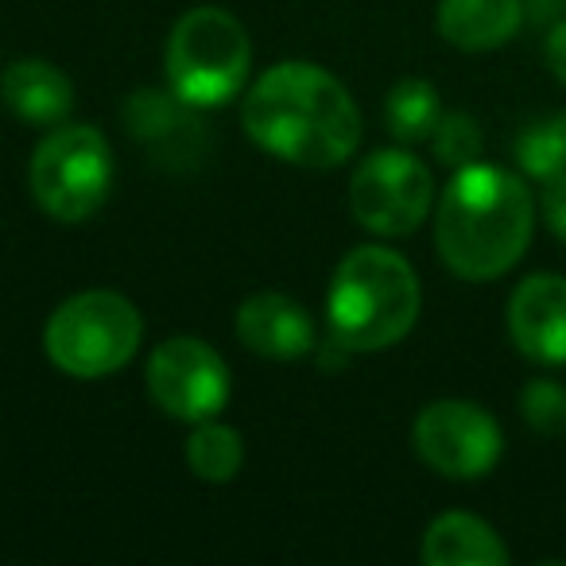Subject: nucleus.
<instances>
[{
    "label": "nucleus",
    "instance_id": "f257e3e1",
    "mask_svg": "<svg viewBox=\"0 0 566 566\" xmlns=\"http://www.w3.org/2000/svg\"><path fill=\"white\" fill-rule=\"evenodd\" d=\"M244 133L268 156L295 167L346 164L361 144V109L354 94L318 63H280L244 94Z\"/></svg>",
    "mask_w": 566,
    "mask_h": 566
},
{
    "label": "nucleus",
    "instance_id": "f03ea898",
    "mask_svg": "<svg viewBox=\"0 0 566 566\" xmlns=\"http://www.w3.org/2000/svg\"><path fill=\"white\" fill-rule=\"evenodd\" d=\"M535 233V198L516 171L493 164L458 167L434 210L442 264L470 283L501 280Z\"/></svg>",
    "mask_w": 566,
    "mask_h": 566
},
{
    "label": "nucleus",
    "instance_id": "7ed1b4c3",
    "mask_svg": "<svg viewBox=\"0 0 566 566\" xmlns=\"http://www.w3.org/2000/svg\"><path fill=\"white\" fill-rule=\"evenodd\" d=\"M423 292L419 275L400 252L385 244H361L338 264L326 295L331 338L346 354H380L408 338L416 326Z\"/></svg>",
    "mask_w": 566,
    "mask_h": 566
},
{
    "label": "nucleus",
    "instance_id": "20e7f679",
    "mask_svg": "<svg viewBox=\"0 0 566 566\" xmlns=\"http://www.w3.org/2000/svg\"><path fill=\"white\" fill-rule=\"evenodd\" d=\"M167 82L195 109H218L244 90L252 48L244 24L226 9H190L175 20L167 40Z\"/></svg>",
    "mask_w": 566,
    "mask_h": 566
},
{
    "label": "nucleus",
    "instance_id": "39448f33",
    "mask_svg": "<svg viewBox=\"0 0 566 566\" xmlns=\"http://www.w3.org/2000/svg\"><path fill=\"white\" fill-rule=\"evenodd\" d=\"M144 318L120 292H82L71 295L51 315L43 331V349L51 365L66 377L97 380L128 365L140 349Z\"/></svg>",
    "mask_w": 566,
    "mask_h": 566
},
{
    "label": "nucleus",
    "instance_id": "423d86ee",
    "mask_svg": "<svg viewBox=\"0 0 566 566\" xmlns=\"http://www.w3.org/2000/svg\"><path fill=\"white\" fill-rule=\"evenodd\" d=\"M113 148L94 125H55L28 167L32 198L63 226H78L102 210L113 190Z\"/></svg>",
    "mask_w": 566,
    "mask_h": 566
},
{
    "label": "nucleus",
    "instance_id": "0eeeda50",
    "mask_svg": "<svg viewBox=\"0 0 566 566\" xmlns=\"http://www.w3.org/2000/svg\"><path fill=\"white\" fill-rule=\"evenodd\" d=\"M434 206V175L419 156L403 148H380L354 171L349 210L357 226L377 237H408L427 221Z\"/></svg>",
    "mask_w": 566,
    "mask_h": 566
},
{
    "label": "nucleus",
    "instance_id": "6e6552de",
    "mask_svg": "<svg viewBox=\"0 0 566 566\" xmlns=\"http://www.w3.org/2000/svg\"><path fill=\"white\" fill-rule=\"evenodd\" d=\"M416 450L434 473L450 481H478L501 462V423L481 403L434 400L416 419Z\"/></svg>",
    "mask_w": 566,
    "mask_h": 566
},
{
    "label": "nucleus",
    "instance_id": "1a4fd4ad",
    "mask_svg": "<svg viewBox=\"0 0 566 566\" xmlns=\"http://www.w3.org/2000/svg\"><path fill=\"white\" fill-rule=\"evenodd\" d=\"M148 396L182 423L218 419L229 403V365L202 338H167L151 349Z\"/></svg>",
    "mask_w": 566,
    "mask_h": 566
},
{
    "label": "nucleus",
    "instance_id": "9d476101",
    "mask_svg": "<svg viewBox=\"0 0 566 566\" xmlns=\"http://www.w3.org/2000/svg\"><path fill=\"white\" fill-rule=\"evenodd\" d=\"M509 338L527 361L566 365V275L535 272L509 295Z\"/></svg>",
    "mask_w": 566,
    "mask_h": 566
},
{
    "label": "nucleus",
    "instance_id": "9b49d317",
    "mask_svg": "<svg viewBox=\"0 0 566 566\" xmlns=\"http://www.w3.org/2000/svg\"><path fill=\"white\" fill-rule=\"evenodd\" d=\"M125 128L159 164H195L202 156V133L195 105L175 90H136L125 105Z\"/></svg>",
    "mask_w": 566,
    "mask_h": 566
},
{
    "label": "nucleus",
    "instance_id": "f8f14e48",
    "mask_svg": "<svg viewBox=\"0 0 566 566\" xmlns=\"http://www.w3.org/2000/svg\"><path fill=\"white\" fill-rule=\"evenodd\" d=\"M237 338L268 361H300L315 349V323L287 295L256 292L237 307Z\"/></svg>",
    "mask_w": 566,
    "mask_h": 566
},
{
    "label": "nucleus",
    "instance_id": "ddd939ff",
    "mask_svg": "<svg viewBox=\"0 0 566 566\" xmlns=\"http://www.w3.org/2000/svg\"><path fill=\"white\" fill-rule=\"evenodd\" d=\"M524 0H442L439 35L458 51H496L524 28Z\"/></svg>",
    "mask_w": 566,
    "mask_h": 566
},
{
    "label": "nucleus",
    "instance_id": "4468645a",
    "mask_svg": "<svg viewBox=\"0 0 566 566\" xmlns=\"http://www.w3.org/2000/svg\"><path fill=\"white\" fill-rule=\"evenodd\" d=\"M0 97L28 125H63L74 109V86L48 59H20L0 78Z\"/></svg>",
    "mask_w": 566,
    "mask_h": 566
},
{
    "label": "nucleus",
    "instance_id": "2eb2a0df",
    "mask_svg": "<svg viewBox=\"0 0 566 566\" xmlns=\"http://www.w3.org/2000/svg\"><path fill=\"white\" fill-rule=\"evenodd\" d=\"M419 558L427 566H504L509 547L473 512H442L423 532Z\"/></svg>",
    "mask_w": 566,
    "mask_h": 566
},
{
    "label": "nucleus",
    "instance_id": "dca6fc26",
    "mask_svg": "<svg viewBox=\"0 0 566 566\" xmlns=\"http://www.w3.org/2000/svg\"><path fill=\"white\" fill-rule=\"evenodd\" d=\"M442 120V102L439 90L423 78H403L388 90L385 102V125L388 133L396 136L400 144H423L434 136Z\"/></svg>",
    "mask_w": 566,
    "mask_h": 566
},
{
    "label": "nucleus",
    "instance_id": "f3484780",
    "mask_svg": "<svg viewBox=\"0 0 566 566\" xmlns=\"http://www.w3.org/2000/svg\"><path fill=\"white\" fill-rule=\"evenodd\" d=\"M187 462L195 470V478L226 485L244 465V439L233 427L218 423V419H202L187 439Z\"/></svg>",
    "mask_w": 566,
    "mask_h": 566
},
{
    "label": "nucleus",
    "instance_id": "a211bd4d",
    "mask_svg": "<svg viewBox=\"0 0 566 566\" xmlns=\"http://www.w3.org/2000/svg\"><path fill=\"white\" fill-rule=\"evenodd\" d=\"M516 164L527 179H555L566 171V113L543 117L516 136Z\"/></svg>",
    "mask_w": 566,
    "mask_h": 566
},
{
    "label": "nucleus",
    "instance_id": "6ab92c4d",
    "mask_svg": "<svg viewBox=\"0 0 566 566\" xmlns=\"http://www.w3.org/2000/svg\"><path fill=\"white\" fill-rule=\"evenodd\" d=\"M431 144H434V156H439V164H447L450 171H458V167L478 164L481 144H485V140H481V125L470 117V113H442Z\"/></svg>",
    "mask_w": 566,
    "mask_h": 566
},
{
    "label": "nucleus",
    "instance_id": "aec40b11",
    "mask_svg": "<svg viewBox=\"0 0 566 566\" xmlns=\"http://www.w3.org/2000/svg\"><path fill=\"white\" fill-rule=\"evenodd\" d=\"M520 411H524L532 431L555 439V434L566 431V385H558V380H532L520 392Z\"/></svg>",
    "mask_w": 566,
    "mask_h": 566
},
{
    "label": "nucleus",
    "instance_id": "412c9836",
    "mask_svg": "<svg viewBox=\"0 0 566 566\" xmlns=\"http://www.w3.org/2000/svg\"><path fill=\"white\" fill-rule=\"evenodd\" d=\"M539 210L547 229L566 244V171L555 175V179L543 182V198H539Z\"/></svg>",
    "mask_w": 566,
    "mask_h": 566
},
{
    "label": "nucleus",
    "instance_id": "4be33fe9",
    "mask_svg": "<svg viewBox=\"0 0 566 566\" xmlns=\"http://www.w3.org/2000/svg\"><path fill=\"white\" fill-rule=\"evenodd\" d=\"M543 55H547L551 74H555V78L566 86V17L558 20V24H551V32H547V48H543Z\"/></svg>",
    "mask_w": 566,
    "mask_h": 566
},
{
    "label": "nucleus",
    "instance_id": "5701e85b",
    "mask_svg": "<svg viewBox=\"0 0 566 566\" xmlns=\"http://www.w3.org/2000/svg\"><path fill=\"white\" fill-rule=\"evenodd\" d=\"M566 0H524V17L532 24H558L563 20Z\"/></svg>",
    "mask_w": 566,
    "mask_h": 566
}]
</instances>
